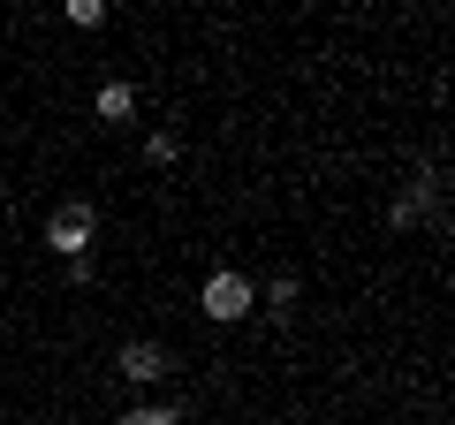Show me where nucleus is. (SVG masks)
I'll list each match as a JSON object with an SVG mask.
<instances>
[{
  "mask_svg": "<svg viewBox=\"0 0 455 425\" xmlns=\"http://www.w3.org/2000/svg\"><path fill=\"white\" fill-rule=\"evenodd\" d=\"M92 244H99V205L92 197H68V205H53L46 212V251L53 259H92Z\"/></svg>",
  "mask_w": 455,
  "mask_h": 425,
  "instance_id": "nucleus-1",
  "label": "nucleus"
},
{
  "mask_svg": "<svg viewBox=\"0 0 455 425\" xmlns=\"http://www.w3.org/2000/svg\"><path fill=\"white\" fill-rule=\"evenodd\" d=\"M197 311H205V319H220V327H235V319H251V311H259V289H251V274L220 266V274H205V289H197Z\"/></svg>",
  "mask_w": 455,
  "mask_h": 425,
  "instance_id": "nucleus-2",
  "label": "nucleus"
},
{
  "mask_svg": "<svg viewBox=\"0 0 455 425\" xmlns=\"http://www.w3.org/2000/svg\"><path fill=\"white\" fill-rule=\"evenodd\" d=\"M114 373L130 380V388H167V373H175V357H167V342H152V334H137V342H122V357H114Z\"/></svg>",
  "mask_w": 455,
  "mask_h": 425,
  "instance_id": "nucleus-3",
  "label": "nucleus"
},
{
  "mask_svg": "<svg viewBox=\"0 0 455 425\" xmlns=\"http://www.w3.org/2000/svg\"><path fill=\"white\" fill-rule=\"evenodd\" d=\"M433 182H440V167H418V182H410V190L387 205V221H395V229H418L425 212H433Z\"/></svg>",
  "mask_w": 455,
  "mask_h": 425,
  "instance_id": "nucleus-4",
  "label": "nucleus"
},
{
  "mask_svg": "<svg viewBox=\"0 0 455 425\" xmlns=\"http://www.w3.org/2000/svg\"><path fill=\"white\" fill-rule=\"evenodd\" d=\"M92 115H99V122H130V115H137V84L107 76V84H99V99H92Z\"/></svg>",
  "mask_w": 455,
  "mask_h": 425,
  "instance_id": "nucleus-5",
  "label": "nucleus"
},
{
  "mask_svg": "<svg viewBox=\"0 0 455 425\" xmlns=\"http://www.w3.org/2000/svg\"><path fill=\"white\" fill-rule=\"evenodd\" d=\"M114 425H182V410H175V403H160V395H152V403L122 410V418H114Z\"/></svg>",
  "mask_w": 455,
  "mask_h": 425,
  "instance_id": "nucleus-6",
  "label": "nucleus"
},
{
  "mask_svg": "<svg viewBox=\"0 0 455 425\" xmlns=\"http://www.w3.org/2000/svg\"><path fill=\"white\" fill-rule=\"evenodd\" d=\"M296 296H304V289H296V281L281 274L274 289H259V311H274V319H289V311H296Z\"/></svg>",
  "mask_w": 455,
  "mask_h": 425,
  "instance_id": "nucleus-7",
  "label": "nucleus"
},
{
  "mask_svg": "<svg viewBox=\"0 0 455 425\" xmlns=\"http://www.w3.org/2000/svg\"><path fill=\"white\" fill-rule=\"evenodd\" d=\"M145 160H152V167H175V160H182V137H175V130H152V137H145Z\"/></svg>",
  "mask_w": 455,
  "mask_h": 425,
  "instance_id": "nucleus-8",
  "label": "nucleus"
},
{
  "mask_svg": "<svg viewBox=\"0 0 455 425\" xmlns=\"http://www.w3.org/2000/svg\"><path fill=\"white\" fill-rule=\"evenodd\" d=\"M68 23H76V31H99V23H107V8H99V0H68Z\"/></svg>",
  "mask_w": 455,
  "mask_h": 425,
  "instance_id": "nucleus-9",
  "label": "nucleus"
}]
</instances>
